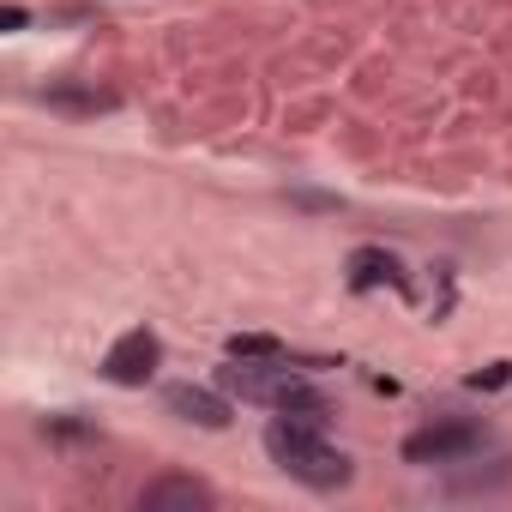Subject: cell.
Wrapping results in <instances>:
<instances>
[{
	"label": "cell",
	"instance_id": "cell-1",
	"mask_svg": "<svg viewBox=\"0 0 512 512\" xmlns=\"http://www.w3.org/2000/svg\"><path fill=\"white\" fill-rule=\"evenodd\" d=\"M266 458H272L290 482H302V488H314V494L350 488V476H356L350 452L332 446L326 428L296 422V416H272V422H266Z\"/></svg>",
	"mask_w": 512,
	"mask_h": 512
},
{
	"label": "cell",
	"instance_id": "cell-2",
	"mask_svg": "<svg viewBox=\"0 0 512 512\" xmlns=\"http://www.w3.org/2000/svg\"><path fill=\"white\" fill-rule=\"evenodd\" d=\"M488 446V422L476 416H434L404 434V464H470Z\"/></svg>",
	"mask_w": 512,
	"mask_h": 512
},
{
	"label": "cell",
	"instance_id": "cell-3",
	"mask_svg": "<svg viewBox=\"0 0 512 512\" xmlns=\"http://www.w3.org/2000/svg\"><path fill=\"white\" fill-rule=\"evenodd\" d=\"M157 368H163V338H157L151 326H133V332H121V338L103 350V380H109V386L139 392V386L157 380Z\"/></svg>",
	"mask_w": 512,
	"mask_h": 512
},
{
	"label": "cell",
	"instance_id": "cell-4",
	"mask_svg": "<svg viewBox=\"0 0 512 512\" xmlns=\"http://www.w3.org/2000/svg\"><path fill=\"white\" fill-rule=\"evenodd\" d=\"M163 404H169V416H181V422H193V428H205V434H223V428L235 422V410H229V398H223L217 386L175 380V386H163Z\"/></svg>",
	"mask_w": 512,
	"mask_h": 512
},
{
	"label": "cell",
	"instance_id": "cell-5",
	"mask_svg": "<svg viewBox=\"0 0 512 512\" xmlns=\"http://www.w3.org/2000/svg\"><path fill=\"white\" fill-rule=\"evenodd\" d=\"M139 506L145 512H211L217 506V488L205 476H187V470H169L157 482L139 488Z\"/></svg>",
	"mask_w": 512,
	"mask_h": 512
},
{
	"label": "cell",
	"instance_id": "cell-6",
	"mask_svg": "<svg viewBox=\"0 0 512 512\" xmlns=\"http://www.w3.org/2000/svg\"><path fill=\"white\" fill-rule=\"evenodd\" d=\"M350 284L356 290H410L404 260H398L392 247H356L350 253Z\"/></svg>",
	"mask_w": 512,
	"mask_h": 512
},
{
	"label": "cell",
	"instance_id": "cell-7",
	"mask_svg": "<svg viewBox=\"0 0 512 512\" xmlns=\"http://www.w3.org/2000/svg\"><path fill=\"white\" fill-rule=\"evenodd\" d=\"M235 362H290V350H284V338H272V332H235L229 344H223Z\"/></svg>",
	"mask_w": 512,
	"mask_h": 512
},
{
	"label": "cell",
	"instance_id": "cell-8",
	"mask_svg": "<svg viewBox=\"0 0 512 512\" xmlns=\"http://www.w3.org/2000/svg\"><path fill=\"white\" fill-rule=\"evenodd\" d=\"M512 482V458H500L494 470H458L452 476V494H494V488H506Z\"/></svg>",
	"mask_w": 512,
	"mask_h": 512
},
{
	"label": "cell",
	"instance_id": "cell-9",
	"mask_svg": "<svg viewBox=\"0 0 512 512\" xmlns=\"http://www.w3.org/2000/svg\"><path fill=\"white\" fill-rule=\"evenodd\" d=\"M43 434H55V440H91L97 428H91V422H79V416H49V422H43Z\"/></svg>",
	"mask_w": 512,
	"mask_h": 512
},
{
	"label": "cell",
	"instance_id": "cell-10",
	"mask_svg": "<svg viewBox=\"0 0 512 512\" xmlns=\"http://www.w3.org/2000/svg\"><path fill=\"white\" fill-rule=\"evenodd\" d=\"M506 380H512V362H488L482 374H470V386H476V392H500Z\"/></svg>",
	"mask_w": 512,
	"mask_h": 512
}]
</instances>
